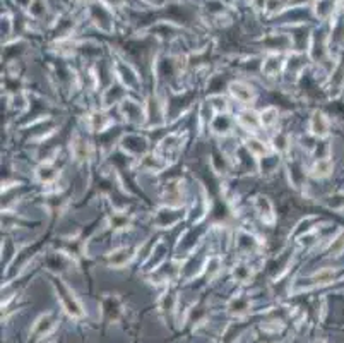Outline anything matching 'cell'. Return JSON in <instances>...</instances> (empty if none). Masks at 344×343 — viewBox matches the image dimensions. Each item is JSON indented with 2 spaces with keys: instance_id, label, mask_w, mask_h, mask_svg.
I'll use <instances>...</instances> for the list:
<instances>
[{
  "instance_id": "obj_3",
  "label": "cell",
  "mask_w": 344,
  "mask_h": 343,
  "mask_svg": "<svg viewBox=\"0 0 344 343\" xmlns=\"http://www.w3.org/2000/svg\"><path fill=\"white\" fill-rule=\"evenodd\" d=\"M339 7H342V9H344V0H339Z\"/></svg>"
},
{
  "instance_id": "obj_1",
  "label": "cell",
  "mask_w": 344,
  "mask_h": 343,
  "mask_svg": "<svg viewBox=\"0 0 344 343\" xmlns=\"http://www.w3.org/2000/svg\"><path fill=\"white\" fill-rule=\"evenodd\" d=\"M233 89V95L238 98V100H242V101H248L250 100V89L248 88H245V86H242V84H233L232 86Z\"/></svg>"
},
{
  "instance_id": "obj_2",
  "label": "cell",
  "mask_w": 344,
  "mask_h": 343,
  "mask_svg": "<svg viewBox=\"0 0 344 343\" xmlns=\"http://www.w3.org/2000/svg\"><path fill=\"white\" fill-rule=\"evenodd\" d=\"M313 172H315V175H319V177H326V175H329V172H331V163L326 162V160L317 162L313 167Z\"/></svg>"
}]
</instances>
